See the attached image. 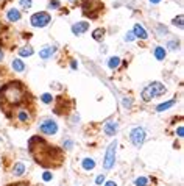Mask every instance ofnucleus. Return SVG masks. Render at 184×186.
I'll return each mask as SVG.
<instances>
[{
    "label": "nucleus",
    "instance_id": "1",
    "mask_svg": "<svg viewBox=\"0 0 184 186\" xmlns=\"http://www.w3.org/2000/svg\"><path fill=\"white\" fill-rule=\"evenodd\" d=\"M28 150H30L33 160L39 166H42L45 169L58 167L62 163V153H61V150L56 149V147H53L52 144H48L47 141H44L39 136H33L30 139Z\"/></svg>",
    "mask_w": 184,
    "mask_h": 186
},
{
    "label": "nucleus",
    "instance_id": "2",
    "mask_svg": "<svg viewBox=\"0 0 184 186\" xmlns=\"http://www.w3.org/2000/svg\"><path fill=\"white\" fill-rule=\"evenodd\" d=\"M25 99H27V89L17 80L8 81L7 84L0 88V103L3 105V108L19 107Z\"/></svg>",
    "mask_w": 184,
    "mask_h": 186
},
{
    "label": "nucleus",
    "instance_id": "3",
    "mask_svg": "<svg viewBox=\"0 0 184 186\" xmlns=\"http://www.w3.org/2000/svg\"><path fill=\"white\" fill-rule=\"evenodd\" d=\"M165 91H167V89H165V86H164L162 83H159V81H153L151 84H148L147 88H144V91H142V100L150 102L151 99L165 94Z\"/></svg>",
    "mask_w": 184,
    "mask_h": 186
},
{
    "label": "nucleus",
    "instance_id": "4",
    "mask_svg": "<svg viewBox=\"0 0 184 186\" xmlns=\"http://www.w3.org/2000/svg\"><path fill=\"white\" fill-rule=\"evenodd\" d=\"M116 150H117V141L114 139L113 142H109L108 149H106V153H105V161H103V167L106 170H109L114 163H116Z\"/></svg>",
    "mask_w": 184,
    "mask_h": 186
},
{
    "label": "nucleus",
    "instance_id": "5",
    "mask_svg": "<svg viewBox=\"0 0 184 186\" xmlns=\"http://www.w3.org/2000/svg\"><path fill=\"white\" fill-rule=\"evenodd\" d=\"M30 22H31V25L33 27H45L48 22H50V14L48 13H45V11H39V13H34L33 16H31V19H30Z\"/></svg>",
    "mask_w": 184,
    "mask_h": 186
},
{
    "label": "nucleus",
    "instance_id": "6",
    "mask_svg": "<svg viewBox=\"0 0 184 186\" xmlns=\"http://www.w3.org/2000/svg\"><path fill=\"white\" fill-rule=\"evenodd\" d=\"M39 130L44 133V135H56L58 131V124L48 117H44L39 124Z\"/></svg>",
    "mask_w": 184,
    "mask_h": 186
},
{
    "label": "nucleus",
    "instance_id": "7",
    "mask_svg": "<svg viewBox=\"0 0 184 186\" xmlns=\"http://www.w3.org/2000/svg\"><path fill=\"white\" fill-rule=\"evenodd\" d=\"M130 139H131V142H133L136 147H140V145L144 144V141H145V131H144V128L134 127V128L130 131Z\"/></svg>",
    "mask_w": 184,
    "mask_h": 186
},
{
    "label": "nucleus",
    "instance_id": "8",
    "mask_svg": "<svg viewBox=\"0 0 184 186\" xmlns=\"http://www.w3.org/2000/svg\"><path fill=\"white\" fill-rule=\"evenodd\" d=\"M87 30H89V22H86V21H83V22H76V24L72 25V31H73V35H83V33L87 31Z\"/></svg>",
    "mask_w": 184,
    "mask_h": 186
},
{
    "label": "nucleus",
    "instance_id": "9",
    "mask_svg": "<svg viewBox=\"0 0 184 186\" xmlns=\"http://www.w3.org/2000/svg\"><path fill=\"white\" fill-rule=\"evenodd\" d=\"M103 131H105V135H108V136H114V135L117 133V122L108 121V122L105 124V127H103Z\"/></svg>",
    "mask_w": 184,
    "mask_h": 186
},
{
    "label": "nucleus",
    "instance_id": "10",
    "mask_svg": "<svg viewBox=\"0 0 184 186\" xmlns=\"http://www.w3.org/2000/svg\"><path fill=\"white\" fill-rule=\"evenodd\" d=\"M133 33H134V36H137L139 39H147V38H148L147 31L144 30V27H142L140 24H136V25H134V30H133Z\"/></svg>",
    "mask_w": 184,
    "mask_h": 186
},
{
    "label": "nucleus",
    "instance_id": "11",
    "mask_svg": "<svg viewBox=\"0 0 184 186\" xmlns=\"http://www.w3.org/2000/svg\"><path fill=\"white\" fill-rule=\"evenodd\" d=\"M55 52H56V47L48 45V47H44L42 50H39V56H41L42 60H47V58H50Z\"/></svg>",
    "mask_w": 184,
    "mask_h": 186
},
{
    "label": "nucleus",
    "instance_id": "12",
    "mask_svg": "<svg viewBox=\"0 0 184 186\" xmlns=\"http://www.w3.org/2000/svg\"><path fill=\"white\" fill-rule=\"evenodd\" d=\"M7 19H8V21H11V22H17V21L21 19V13H19V10L11 8V10L7 13Z\"/></svg>",
    "mask_w": 184,
    "mask_h": 186
},
{
    "label": "nucleus",
    "instance_id": "13",
    "mask_svg": "<svg viewBox=\"0 0 184 186\" xmlns=\"http://www.w3.org/2000/svg\"><path fill=\"white\" fill-rule=\"evenodd\" d=\"M17 119L21 122H28L30 121V113L27 111V108H19L17 110Z\"/></svg>",
    "mask_w": 184,
    "mask_h": 186
},
{
    "label": "nucleus",
    "instance_id": "14",
    "mask_svg": "<svg viewBox=\"0 0 184 186\" xmlns=\"http://www.w3.org/2000/svg\"><path fill=\"white\" fill-rule=\"evenodd\" d=\"M81 166H83L84 170H92V169L95 167V161L92 160V158H84L83 163H81Z\"/></svg>",
    "mask_w": 184,
    "mask_h": 186
},
{
    "label": "nucleus",
    "instance_id": "15",
    "mask_svg": "<svg viewBox=\"0 0 184 186\" xmlns=\"http://www.w3.org/2000/svg\"><path fill=\"white\" fill-rule=\"evenodd\" d=\"M33 47L31 45H25V47H22L21 50H19V55L22 56V58H27V56H31L33 55Z\"/></svg>",
    "mask_w": 184,
    "mask_h": 186
},
{
    "label": "nucleus",
    "instance_id": "16",
    "mask_svg": "<svg viewBox=\"0 0 184 186\" xmlns=\"http://www.w3.org/2000/svg\"><path fill=\"white\" fill-rule=\"evenodd\" d=\"M165 55H167V52H165V49L164 47H161V45H158L156 49H154V56H156V60H164L165 58Z\"/></svg>",
    "mask_w": 184,
    "mask_h": 186
},
{
    "label": "nucleus",
    "instance_id": "17",
    "mask_svg": "<svg viewBox=\"0 0 184 186\" xmlns=\"http://www.w3.org/2000/svg\"><path fill=\"white\" fill-rule=\"evenodd\" d=\"M175 103H176L175 100H168V102H165V103H161V105H158V107H156V111H158V113H161V111H165V110L172 108Z\"/></svg>",
    "mask_w": 184,
    "mask_h": 186
},
{
    "label": "nucleus",
    "instance_id": "18",
    "mask_svg": "<svg viewBox=\"0 0 184 186\" xmlns=\"http://www.w3.org/2000/svg\"><path fill=\"white\" fill-rule=\"evenodd\" d=\"M24 172H25V164H24V163H16L14 167H13V174L19 177V175H22Z\"/></svg>",
    "mask_w": 184,
    "mask_h": 186
},
{
    "label": "nucleus",
    "instance_id": "19",
    "mask_svg": "<svg viewBox=\"0 0 184 186\" xmlns=\"http://www.w3.org/2000/svg\"><path fill=\"white\" fill-rule=\"evenodd\" d=\"M119 64H120V58H119V56H111V58L108 60V67H109V69H117Z\"/></svg>",
    "mask_w": 184,
    "mask_h": 186
},
{
    "label": "nucleus",
    "instance_id": "20",
    "mask_svg": "<svg viewBox=\"0 0 184 186\" xmlns=\"http://www.w3.org/2000/svg\"><path fill=\"white\" fill-rule=\"evenodd\" d=\"M13 67L16 72H22L25 69V64L22 63V60H13Z\"/></svg>",
    "mask_w": 184,
    "mask_h": 186
},
{
    "label": "nucleus",
    "instance_id": "21",
    "mask_svg": "<svg viewBox=\"0 0 184 186\" xmlns=\"http://www.w3.org/2000/svg\"><path fill=\"white\" fill-rule=\"evenodd\" d=\"M103 36H105V30L103 28H97L94 33H92V38H94L95 41H102Z\"/></svg>",
    "mask_w": 184,
    "mask_h": 186
},
{
    "label": "nucleus",
    "instance_id": "22",
    "mask_svg": "<svg viewBox=\"0 0 184 186\" xmlns=\"http://www.w3.org/2000/svg\"><path fill=\"white\" fill-rule=\"evenodd\" d=\"M134 184L136 186H148V178L147 177H139V178H136Z\"/></svg>",
    "mask_w": 184,
    "mask_h": 186
},
{
    "label": "nucleus",
    "instance_id": "23",
    "mask_svg": "<svg viewBox=\"0 0 184 186\" xmlns=\"http://www.w3.org/2000/svg\"><path fill=\"white\" fill-rule=\"evenodd\" d=\"M41 100H42L44 103H52V100H53V96H52V94H48V92H44V94L41 96Z\"/></svg>",
    "mask_w": 184,
    "mask_h": 186
},
{
    "label": "nucleus",
    "instance_id": "24",
    "mask_svg": "<svg viewBox=\"0 0 184 186\" xmlns=\"http://www.w3.org/2000/svg\"><path fill=\"white\" fill-rule=\"evenodd\" d=\"M19 3H21V7L25 8V10H30V8H31V0H19Z\"/></svg>",
    "mask_w": 184,
    "mask_h": 186
},
{
    "label": "nucleus",
    "instance_id": "25",
    "mask_svg": "<svg viewBox=\"0 0 184 186\" xmlns=\"http://www.w3.org/2000/svg\"><path fill=\"white\" fill-rule=\"evenodd\" d=\"M173 25H178L179 28H182V16H178L173 19Z\"/></svg>",
    "mask_w": 184,
    "mask_h": 186
},
{
    "label": "nucleus",
    "instance_id": "26",
    "mask_svg": "<svg viewBox=\"0 0 184 186\" xmlns=\"http://www.w3.org/2000/svg\"><path fill=\"white\" fill-rule=\"evenodd\" d=\"M134 38H136V36H134V33H133V31H128V33L125 35V41H128V42L134 41Z\"/></svg>",
    "mask_w": 184,
    "mask_h": 186
},
{
    "label": "nucleus",
    "instance_id": "27",
    "mask_svg": "<svg viewBox=\"0 0 184 186\" xmlns=\"http://www.w3.org/2000/svg\"><path fill=\"white\" fill-rule=\"evenodd\" d=\"M42 178H44V181H50V180L53 178V175H52V172H44Z\"/></svg>",
    "mask_w": 184,
    "mask_h": 186
},
{
    "label": "nucleus",
    "instance_id": "28",
    "mask_svg": "<svg viewBox=\"0 0 184 186\" xmlns=\"http://www.w3.org/2000/svg\"><path fill=\"white\" fill-rule=\"evenodd\" d=\"M58 7H59V0H50V8L56 10Z\"/></svg>",
    "mask_w": 184,
    "mask_h": 186
},
{
    "label": "nucleus",
    "instance_id": "29",
    "mask_svg": "<svg viewBox=\"0 0 184 186\" xmlns=\"http://www.w3.org/2000/svg\"><path fill=\"white\" fill-rule=\"evenodd\" d=\"M167 47H168L170 50H175V49H178V42H176V41H170Z\"/></svg>",
    "mask_w": 184,
    "mask_h": 186
},
{
    "label": "nucleus",
    "instance_id": "30",
    "mask_svg": "<svg viewBox=\"0 0 184 186\" xmlns=\"http://www.w3.org/2000/svg\"><path fill=\"white\" fill-rule=\"evenodd\" d=\"M8 186H31V184L27 183V181H19V183H13V184H8Z\"/></svg>",
    "mask_w": 184,
    "mask_h": 186
},
{
    "label": "nucleus",
    "instance_id": "31",
    "mask_svg": "<svg viewBox=\"0 0 184 186\" xmlns=\"http://www.w3.org/2000/svg\"><path fill=\"white\" fill-rule=\"evenodd\" d=\"M105 181V175H99L97 178H95V184H102Z\"/></svg>",
    "mask_w": 184,
    "mask_h": 186
},
{
    "label": "nucleus",
    "instance_id": "32",
    "mask_svg": "<svg viewBox=\"0 0 184 186\" xmlns=\"http://www.w3.org/2000/svg\"><path fill=\"white\" fill-rule=\"evenodd\" d=\"M64 144H66V149H67V150H69V149H72V141H70V139H66V141H64Z\"/></svg>",
    "mask_w": 184,
    "mask_h": 186
},
{
    "label": "nucleus",
    "instance_id": "33",
    "mask_svg": "<svg viewBox=\"0 0 184 186\" xmlns=\"http://www.w3.org/2000/svg\"><path fill=\"white\" fill-rule=\"evenodd\" d=\"M122 103H123L125 107H128V105H131V99H123V100H122Z\"/></svg>",
    "mask_w": 184,
    "mask_h": 186
},
{
    "label": "nucleus",
    "instance_id": "34",
    "mask_svg": "<svg viewBox=\"0 0 184 186\" xmlns=\"http://www.w3.org/2000/svg\"><path fill=\"white\" fill-rule=\"evenodd\" d=\"M105 186H117V184L114 183V180H109V181H106V183H105Z\"/></svg>",
    "mask_w": 184,
    "mask_h": 186
},
{
    "label": "nucleus",
    "instance_id": "35",
    "mask_svg": "<svg viewBox=\"0 0 184 186\" xmlns=\"http://www.w3.org/2000/svg\"><path fill=\"white\" fill-rule=\"evenodd\" d=\"M178 135H179V136H182V135H184V130H182V127H179V128H178Z\"/></svg>",
    "mask_w": 184,
    "mask_h": 186
},
{
    "label": "nucleus",
    "instance_id": "36",
    "mask_svg": "<svg viewBox=\"0 0 184 186\" xmlns=\"http://www.w3.org/2000/svg\"><path fill=\"white\" fill-rule=\"evenodd\" d=\"M76 67H78V64L75 61H72V69H76Z\"/></svg>",
    "mask_w": 184,
    "mask_h": 186
},
{
    "label": "nucleus",
    "instance_id": "37",
    "mask_svg": "<svg viewBox=\"0 0 184 186\" xmlns=\"http://www.w3.org/2000/svg\"><path fill=\"white\" fill-rule=\"evenodd\" d=\"M150 2H151V3H159L161 0H150Z\"/></svg>",
    "mask_w": 184,
    "mask_h": 186
},
{
    "label": "nucleus",
    "instance_id": "38",
    "mask_svg": "<svg viewBox=\"0 0 184 186\" xmlns=\"http://www.w3.org/2000/svg\"><path fill=\"white\" fill-rule=\"evenodd\" d=\"M2 58H3V56H2V53H0V60H2Z\"/></svg>",
    "mask_w": 184,
    "mask_h": 186
},
{
    "label": "nucleus",
    "instance_id": "39",
    "mask_svg": "<svg viewBox=\"0 0 184 186\" xmlns=\"http://www.w3.org/2000/svg\"><path fill=\"white\" fill-rule=\"evenodd\" d=\"M70 2H73V0H70Z\"/></svg>",
    "mask_w": 184,
    "mask_h": 186
}]
</instances>
